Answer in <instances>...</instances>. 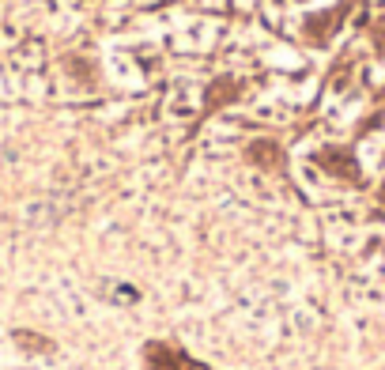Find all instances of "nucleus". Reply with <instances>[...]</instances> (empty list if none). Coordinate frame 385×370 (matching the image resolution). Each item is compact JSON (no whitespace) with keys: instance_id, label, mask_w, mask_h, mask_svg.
<instances>
[{"instance_id":"obj_4","label":"nucleus","mask_w":385,"mask_h":370,"mask_svg":"<svg viewBox=\"0 0 385 370\" xmlns=\"http://www.w3.org/2000/svg\"><path fill=\"white\" fill-rule=\"evenodd\" d=\"M246 91H250V84H246L242 76H235V72H219L215 79H208V84H204V117H212V114H219V110L242 102Z\"/></svg>"},{"instance_id":"obj_3","label":"nucleus","mask_w":385,"mask_h":370,"mask_svg":"<svg viewBox=\"0 0 385 370\" xmlns=\"http://www.w3.org/2000/svg\"><path fill=\"white\" fill-rule=\"evenodd\" d=\"M140 363H144V370H212L208 363L192 359L189 351L174 340H148L140 348Z\"/></svg>"},{"instance_id":"obj_5","label":"nucleus","mask_w":385,"mask_h":370,"mask_svg":"<svg viewBox=\"0 0 385 370\" xmlns=\"http://www.w3.org/2000/svg\"><path fill=\"white\" fill-rule=\"evenodd\" d=\"M242 159L253 166V171H264V174H284L287 171V148L276 140V136H253V140H246Z\"/></svg>"},{"instance_id":"obj_2","label":"nucleus","mask_w":385,"mask_h":370,"mask_svg":"<svg viewBox=\"0 0 385 370\" xmlns=\"http://www.w3.org/2000/svg\"><path fill=\"white\" fill-rule=\"evenodd\" d=\"M310 163H314L325 178H333L340 185H351V189H363L366 185L363 163H359V155H355L351 144H321V148L310 151Z\"/></svg>"},{"instance_id":"obj_1","label":"nucleus","mask_w":385,"mask_h":370,"mask_svg":"<svg viewBox=\"0 0 385 370\" xmlns=\"http://www.w3.org/2000/svg\"><path fill=\"white\" fill-rule=\"evenodd\" d=\"M359 4H363V0H333L328 8H314V12H306L299 19L302 42H306L310 50H328V46L336 42V35L348 27L351 12H355Z\"/></svg>"},{"instance_id":"obj_6","label":"nucleus","mask_w":385,"mask_h":370,"mask_svg":"<svg viewBox=\"0 0 385 370\" xmlns=\"http://www.w3.org/2000/svg\"><path fill=\"white\" fill-rule=\"evenodd\" d=\"M366 42H371L374 57H385V12L366 23Z\"/></svg>"},{"instance_id":"obj_7","label":"nucleus","mask_w":385,"mask_h":370,"mask_svg":"<svg viewBox=\"0 0 385 370\" xmlns=\"http://www.w3.org/2000/svg\"><path fill=\"white\" fill-rule=\"evenodd\" d=\"M15 340H19V348H30V351H53V344L46 340V336H30V333H15Z\"/></svg>"},{"instance_id":"obj_8","label":"nucleus","mask_w":385,"mask_h":370,"mask_svg":"<svg viewBox=\"0 0 385 370\" xmlns=\"http://www.w3.org/2000/svg\"><path fill=\"white\" fill-rule=\"evenodd\" d=\"M374 197H378V204L385 208V174H382V182H378V193H374Z\"/></svg>"},{"instance_id":"obj_9","label":"nucleus","mask_w":385,"mask_h":370,"mask_svg":"<svg viewBox=\"0 0 385 370\" xmlns=\"http://www.w3.org/2000/svg\"><path fill=\"white\" fill-rule=\"evenodd\" d=\"M291 4H306V0H291Z\"/></svg>"}]
</instances>
